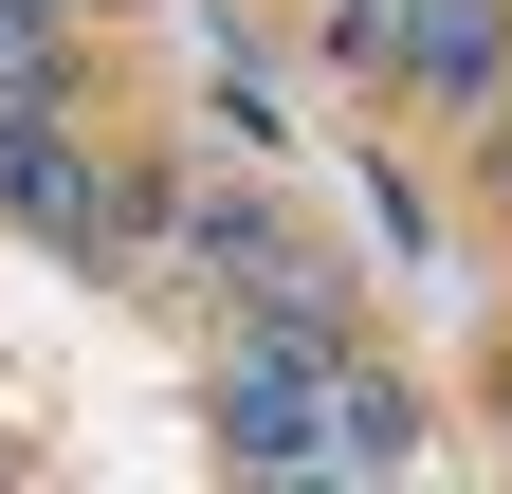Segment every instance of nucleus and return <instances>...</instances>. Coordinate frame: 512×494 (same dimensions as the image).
<instances>
[{"label":"nucleus","instance_id":"nucleus-2","mask_svg":"<svg viewBox=\"0 0 512 494\" xmlns=\"http://www.w3.org/2000/svg\"><path fill=\"white\" fill-rule=\"evenodd\" d=\"M494 55H512L494 0H403V74L421 92H494Z\"/></svg>","mask_w":512,"mask_h":494},{"label":"nucleus","instance_id":"nucleus-1","mask_svg":"<svg viewBox=\"0 0 512 494\" xmlns=\"http://www.w3.org/2000/svg\"><path fill=\"white\" fill-rule=\"evenodd\" d=\"M0 202H19L37 238H110V183H92L74 147H55V129H37V92H19V110H0Z\"/></svg>","mask_w":512,"mask_h":494}]
</instances>
